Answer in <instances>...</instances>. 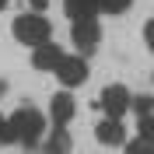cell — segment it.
<instances>
[{"mask_svg":"<svg viewBox=\"0 0 154 154\" xmlns=\"http://www.w3.org/2000/svg\"><path fill=\"white\" fill-rule=\"evenodd\" d=\"M7 123H11V133H14V144L38 147V144H42V137H46V116L38 112L35 105L14 109V116H7Z\"/></svg>","mask_w":154,"mask_h":154,"instance_id":"cell-1","label":"cell"},{"mask_svg":"<svg viewBox=\"0 0 154 154\" xmlns=\"http://www.w3.org/2000/svg\"><path fill=\"white\" fill-rule=\"evenodd\" d=\"M11 35L18 38L21 46L38 49V46H46L49 38H53V25H49V18L28 11V14H18V18L11 21Z\"/></svg>","mask_w":154,"mask_h":154,"instance_id":"cell-2","label":"cell"},{"mask_svg":"<svg viewBox=\"0 0 154 154\" xmlns=\"http://www.w3.org/2000/svg\"><path fill=\"white\" fill-rule=\"evenodd\" d=\"M98 105L105 109V119H119L126 109H133V95L126 84H105L98 95Z\"/></svg>","mask_w":154,"mask_h":154,"instance_id":"cell-3","label":"cell"},{"mask_svg":"<svg viewBox=\"0 0 154 154\" xmlns=\"http://www.w3.org/2000/svg\"><path fill=\"white\" fill-rule=\"evenodd\" d=\"M70 42L77 46V56H81V53H91V49L102 42V25H98V18L74 21V25H70Z\"/></svg>","mask_w":154,"mask_h":154,"instance_id":"cell-4","label":"cell"},{"mask_svg":"<svg viewBox=\"0 0 154 154\" xmlns=\"http://www.w3.org/2000/svg\"><path fill=\"white\" fill-rule=\"evenodd\" d=\"M56 81H60L63 88L84 84V81H88V63H84V56H67L63 63H60V70H56Z\"/></svg>","mask_w":154,"mask_h":154,"instance_id":"cell-5","label":"cell"},{"mask_svg":"<svg viewBox=\"0 0 154 154\" xmlns=\"http://www.w3.org/2000/svg\"><path fill=\"white\" fill-rule=\"evenodd\" d=\"M63 60H67V53H63L56 42H46V46L32 49V67H35V70H49V74H56Z\"/></svg>","mask_w":154,"mask_h":154,"instance_id":"cell-6","label":"cell"},{"mask_svg":"<svg viewBox=\"0 0 154 154\" xmlns=\"http://www.w3.org/2000/svg\"><path fill=\"white\" fill-rule=\"evenodd\" d=\"M77 105L74 98H70V91H60V95H53V102H49V119H53V126H63L67 130V123L74 119Z\"/></svg>","mask_w":154,"mask_h":154,"instance_id":"cell-7","label":"cell"},{"mask_svg":"<svg viewBox=\"0 0 154 154\" xmlns=\"http://www.w3.org/2000/svg\"><path fill=\"white\" fill-rule=\"evenodd\" d=\"M95 140L105 147H119V144H130L126 140V126L119 123V119H102V123L95 126Z\"/></svg>","mask_w":154,"mask_h":154,"instance_id":"cell-8","label":"cell"},{"mask_svg":"<svg viewBox=\"0 0 154 154\" xmlns=\"http://www.w3.org/2000/svg\"><path fill=\"white\" fill-rule=\"evenodd\" d=\"M63 7H67V18L70 21H91L102 11L98 0H63Z\"/></svg>","mask_w":154,"mask_h":154,"instance_id":"cell-9","label":"cell"},{"mask_svg":"<svg viewBox=\"0 0 154 154\" xmlns=\"http://www.w3.org/2000/svg\"><path fill=\"white\" fill-rule=\"evenodd\" d=\"M46 154H70V133L63 126H53V133L46 137V144H42Z\"/></svg>","mask_w":154,"mask_h":154,"instance_id":"cell-10","label":"cell"},{"mask_svg":"<svg viewBox=\"0 0 154 154\" xmlns=\"http://www.w3.org/2000/svg\"><path fill=\"white\" fill-rule=\"evenodd\" d=\"M126 154H154V140H147V137L137 133V140L126 144Z\"/></svg>","mask_w":154,"mask_h":154,"instance_id":"cell-11","label":"cell"},{"mask_svg":"<svg viewBox=\"0 0 154 154\" xmlns=\"http://www.w3.org/2000/svg\"><path fill=\"white\" fill-rule=\"evenodd\" d=\"M133 109L140 112V119H144V116H154V98L151 95H137L133 98Z\"/></svg>","mask_w":154,"mask_h":154,"instance_id":"cell-12","label":"cell"},{"mask_svg":"<svg viewBox=\"0 0 154 154\" xmlns=\"http://www.w3.org/2000/svg\"><path fill=\"white\" fill-rule=\"evenodd\" d=\"M140 137L154 140V116H144V119H140Z\"/></svg>","mask_w":154,"mask_h":154,"instance_id":"cell-13","label":"cell"},{"mask_svg":"<svg viewBox=\"0 0 154 154\" xmlns=\"http://www.w3.org/2000/svg\"><path fill=\"white\" fill-rule=\"evenodd\" d=\"M0 144H14V133H11V123L0 116Z\"/></svg>","mask_w":154,"mask_h":154,"instance_id":"cell-14","label":"cell"},{"mask_svg":"<svg viewBox=\"0 0 154 154\" xmlns=\"http://www.w3.org/2000/svg\"><path fill=\"white\" fill-rule=\"evenodd\" d=\"M144 42H147V49L154 53V18H151V21L144 25Z\"/></svg>","mask_w":154,"mask_h":154,"instance_id":"cell-15","label":"cell"},{"mask_svg":"<svg viewBox=\"0 0 154 154\" xmlns=\"http://www.w3.org/2000/svg\"><path fill=\"white\" fill-rule=\"evenodd\" d=\"M28 4H32V11H35V14H42V11L49 7V0H28Z\"/></svg>","mask_w":154,"mask_h":154,"instance_id":"cell-16","label":"cell"},{"mask_svg":"<svg viewBox=\"0 0 154 154\" xmlns=\"http://www.w3.org/2000/svg\"><path fill=\"white\" fill-rule=\"evenodd\" d=\"M4 7H7V0H0V11H4Z\"/></svg>","mask_w":154,"mask_h":154,"instance_id":"cell-17","label":"cell"},{"mask_svg":"<svg viewBox=\"0 0 154 154\" xmlns=\"http://www.w3.org/2000/svg\"><path fill=\"white\" fill-rule=\"evenodd\" d=\"M0 95H4V81H0Z\"/></svg>","mask_w":154,"mask_h":154,"instance_id":"cell-18","label":"cell"}]
</instances>
